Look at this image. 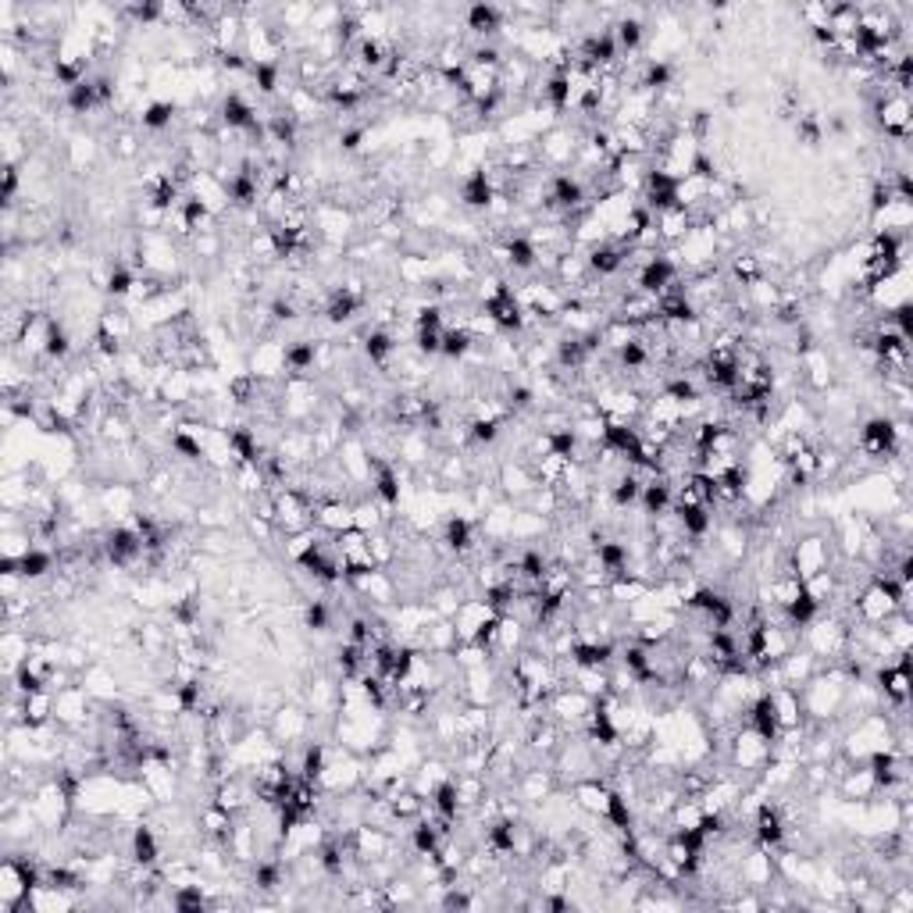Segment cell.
<instances>
[{"label": "cell", "instance_id": "cell-2", "mask_svg": "<svg viewBox=\"0 0 913 913\" xmlns=\"http://www.w3.org/2000/svg\"><path fill=\"white\" fill-rule=\"evenodd\" d=\"M100 550H104L107 564H115V568H122V571H129V568H136L139 560H147V546H143V539H139V532H136L132 525H115V528H107Z\"/></svg>", "mask_w": 913, "mask_h": 913}, {"label": "cell", "instance_id": "cell-16", "mask_svg": "<svg viewBox=\"0 0 913 913\" xmlns=\"http://www.w3.org/2000/svg\"><path fill=\"white\" fill-rule=\"evenodd\" d=\"M479 346V339L468 332V325H449V329H442V357H449V361H464L472 350Z\"/></svg>", "mask_w": 913, "mask_h": 913}, {"label": "cell", "instance_id": "cell-22", "mask_svg": "<svg viewBox=\"0 0 913 913\" xmlns=\"http://www.w3.org/2000/svg\"><path fill=\"white\" fill-rule=\"evenodd\" d=\"M325 771H329V750H325L322 742H311V746H304V757H300V767H297V774H300V778H307V782H318V785H322Z\"/></svg>", "mask_w": 913, "mask_h": 913}, {"label": "cell", "instance_id": "cell-29", "mask_svg": "<svg viewBox=\"0 0 913 913\" xmlns=\"http://www.w3.org/2000/svg\"><path fill=\"white\" fill-rule=\"evenodd\" d=\"M500 421H489V417H472L468 421V439L475 442V446H493L496 439H500Z\"/></svg>", "mask_w": 913, "mask_h": 913}, {"label": "cell", "instance_id": "cell-23", "mask_svg": "<svg viewBox=\"0 0 913 913\" xmlns=\"http://www.w3.org/2000/svg\"><path fill=\"white\" fill-rule=\"evenodd\" d=\"M65 107H68L72 115H90V111H97V107H100V100H97V86H93V79H83L79 86L65 90Z\"/></svg>", "mask_w": 913, "mask_h": 913}, {"label": "cell", "instance_id": "cell-17", "mask_svg": "<svg viewBox=\"0 0 913 913\" xmlns=\"http://www.w3.org/2000/svg\"><path fill=\"white\" fill-rule=\"evenodd\" d=\"M614 44H617V51L628 58V54H639V47H642V40H646V26L639 22V19H631V15H624V19H617L614 22Z\"/></svg>", "mask_w": 913, "mask_h": 913}, {"label": "cell", "instance_id": "cell-11", "mask_svg": "<svg viewBox=\"0 0 913 913\" xmlns=\"http://www.w3.org/2000/svg\"><path fill=\"white\" fill-rule=\"evenodd\" d=\"M442 543H446V550L456 553V557L472 553L475 543H479V539H475V525H472L468 518H461V514L446 518V525H442Z\"/></svg>", "mask_w": 913, "mask_h": 913}, {"label": "cell", "instance_id": "cell-34", "mask_svg": "<svg viewBox=\"0 0 913 913\" xmlns=\"http://www.w3.org/2000/svg\"><path fill=\"white\" fill-rule=\"evenodd\" d=\"M414 350H417L421 357L442 353V332H414Z\"/></svg>", "mask_w": 913, "mask_h": 913}, {"label": "cell", "instance_id": "cell-13", "mask_svg": "<svg viewBox=\"0 0 913 913\" xmlns=\"http://www.w3.org/2000/svg\"><path fill=\"white\" fill-rule=\"evenodd\" d=\"M504 250H507V265L514 272H532L539 265V247L532 243V236H507L504 240Z\"/></svg>", "mask_w": 913, "mask_h": 913}, {"label": "cell", "instance_id": "cell-9", "mask_svg": "<svg viewBox=\"0 0 913 913\" xmlns=\"http://www.w3.org/2000/svg\"><path fill=\"white\" fill-rule=\"evenodd\" d=\"M496 196V182H493V171L489 168H475L464 182H461V203L472 207V210H489Z\"/></svg>", "mask_w": 913, "mask_h": 913}, {"label": "cell", "instance_id": "cell-37", "mask_svg": "<svg viewBox=\"0 0 913 913\" xmlns=\"http://www.w3.org/2000/svg\"><path fill=\"white\" fill-rule=\"evenodd\" d=\"M361 139H364V129H346V132H339V147L343 150H361Z\"/></svg>", "mask_w": 913, "mask_h": 913}, {"label": "cell", "instance_id": "cell-36", "mask_svg": "<svg viewBox=\"0 0 913 913\" xmlns=\"http://www.w3.org/2000/svg\"><path fill=\"white\" fill-rule=\"evenodd\" d=\"M15 193H19V168L8 164V168H4V203H8V207L15 203Z\"/></svg>", "mask_w": 913, "mask_h": 913}, {"label": "cell", "instance_id": "cell-1", "mask_svg": "<svg viewBox=\"0 0 913 913\" xmlns=\"http://www.w3.org/2000/svg\"><path fill=\"white\" fill-rule=\"evenodd\" d=\"M902 439H906V421H892V417H870L863 428H860V449L867 453V456H895L899 453V446H902Z\"/></svg>", "mask_w": 913, "mask_h": 913}, {"label": "cell", "instance_id": "cell-12", "mask_svg": "<svg viewBox=\"0 0 913 913\" xmlns=\"http://www.w3.org/2000/svg\"><path fill=\"white\" fill-rule=\"evenodd\" d=\"M639 493H642V479H639V472H631V468H624V472L607 486V496H610V507H614V511L635 507V504H639Z\"/></svg>", "mask_w": 913, "mask_h": 913}, {"label": "cell", "instance_id": "cell-6", "mask_svg": "<svg viewBox=\"0 0 913 913\" xmlns=\"http://www.w3.org/2000/svg\"><path fill=\"white\" fill-rule=\"evenodd\" d=\"M482 311L493 318V325H496L500 332H521L525 322H528V318H525V307H521V300H518L514 290H507V293H500V297H489Z\"/></svg>", "mask_w": 913, "mask_h": 913}, {"label": "cell", "instance_id": "cell-21", "mask_svg": "<svg viewBox=\"0 0 913 913\" xmlns=\"http://www.w3.org/2000/svg\"><path fill=\"white\" fill-rule=\"evenodd\" d=\"M543 100L550 104V111H568L571 107V75L550 72V79L543 83Z\"/></svg>", "mask_w": 913, "mask_h": 913}, {"label": "cell", "instance_id": "cell-10", "mask_svg": "<svg viewBox=\"0 0 913 913\" xmlns=\"http://www.w3.org/2000/svg\"><path fill=\"white\" fill-rule=\"evenodd\" d=\"M792 575H799L803 582L810 578V575H817V571H828V543L824 539H803L799 546H796V557H792V568H789Z\"/></svg>", "mask_w": 913, "mask_h": 913}, {"label": "cell", "instance_id": "cell-25", "mask_svg": "<svg viewBox=\"0 0 913 913\" xmlns=\"http://www.w3.org/2000/svg\"><path fill=\"white\" fill-rule=\"evenodd\" d=\"M171 449H175L179 456H186V461H203V456H207V446H203L200 439H193L186 425L171 428Z\"/></svg>", "mask_w": 913, "mask_h": 913}, {"label": "cell", "instance_id": "cell-5", "mask_svg": "<svg viewBox=\"0 0 913 913\" xmlns=\"http://www.w3.org/2000/svg\"><path fill=\"white\" fill-rule=\"evenodd\" d=\"M624 265H631V250L621 247V243H614V240H599L596 247L585 250V268H589V275L610 279V275H617Z\"/></svg>", "mask_w": 913, "mask_h": 913}, {"label": "cell", "instance_id": "cell-20", "mask_svg": "<svg viewBox=\"0 0 913 913\" xmlns=\"http://www.w3.org/2000/svg\"><path fill=\"white\" fill-rule=\"evenodd\" d=\"M468 29L475 36H493L496 29H504V12L496 4H472L468 8Z\"/></svg>", "mask_w": 913, "mask_h": 913}, {"label": "cell", "instance_id": "cell-15", "mask_svg": "<svg viewBox=\"0 0 913 913\" xmlns=\"http://www.w3.org/2000/svg\"><path fill=\"white\" fill-rule=\"evenodd\" d=\"M157 860H161V842H157L154 828L150 824H136L132 828V863L154 867Z\"/></svg>", "mask_w": 913, "mask_h": 913}, {"label": "cell", "instance_id": "cell-24", "mask_svg": "<svg viewBox=\"0 0 913 913\" xmlns=\"http://www.w3.org/2000/svg\"><path fill=\"white\" fill-rule=\"evenodd\" d=\"M72 353V339L65 332L61 322H47V336H44V357L47 361H65Z\"/></svg>", "mask_w": 913, "mask_h": 913}, {"label": "cell", "instance_id": "cell-28", "mask_svg": "<svg viewBox=\"0 0 913 913\" xmlns=\"http://www.w3.org/2000/svg\"><path fill=\"white\" fill-rule=\"evenodd\" d=\"M250 75L265 97L279 93V61H258V65H250Z\"/></svg>", "mask_w": 913, "mask_h": 913}, {"label": "cell", "instance_id": "cell-14", "mask_svg": "<svg viewBox=\"0 0 913 913\" xmlns=\"http://www.w3.org/2000/svg\"><path fill=\"white\" fill-rule=\"evenodd\" d=\"M54 564H58V557H54L51 550L29 546V550L19 557V575H22V582H40V578H47V575L54 571Z\"/></svg>", "mask_w": 913, "mask_h": 913}, {"label": "cell", "instance_id": "cell-26", "mask_svg": "<svg viewBox=\"0 0 913 913\" xmlns=\"http://www.w3.org/2000/svg\"><path fill=\"white\" fill-rule=\"evenodd\" d=\"M171 122H175V104H171V100H154V104L143 107V129L161 132V129H168Z\"/></svg>", "mask_w": 913, "mask_h": 913}, {"label": "cell", "instance_id": "cell-19", "mask_svg": "<svg viewBox=\"0 0 913 913\" xmlns=\"http://www.w3.org/2000/svg\"><path fill=\"white\" fill-rule=\"evenodd\" d=\"M364 353H368L371 364L385 368V364L396 357V336H393L389 329H371V332L364 336Z\"/></svg>", "mask_w": 913, "mask_h": 913}, {"label": "cell", "instance_id": "cell-7", "mask_svg": "<svg viewBox=\"0 0 913 913\" xmlns=\"http://www.w3.org/2000/svg\"><path fill=\"white\" fill-rule=\"evenodd\" d=\"M639 507H642V514H649L653 521L667 518V514H671V507H674V482H671L667 475H653L649 482H642Z\"/></svg>", "mask_w": 913, "mask_h": 913}, {"label": "cell", "instance_id": "cell-33", "mask_svg": "<svg viewBox=\"0 0 913 913\" xmlns=\"http://www.w3.org/2000/svg\"><path fill=\"white\" fill-rule=\"evenodd\" d=\"M892 329L909 343L913 339V311H909V304H895L892 307Z\"/></svg>", "mask_w": 913, "mask_h": 913}, {"label": "cell", "instance_id": "cell-35", "mask_svg": "<svg viewBox=\"0 0 913 913\" xmlns=\"http://www.w3.org/2000/svg\"><path fill=\"white\" fill-rule=\"evenodd\" d=\"M268 314H272V322H293L300 311H297V300L279 297V300H272V304H268Z\"/></svg>", "mask_w": 913, "mask_h": 913}, {"label": "cell", "instance_id": "cell-8", "mask_svg": "<svg viewBox=\"0 0 913 913\" xmlns=\"http://www.w3.org/2000/svg\"><path fill=\"white\" fill-rule=\"evenodd\" d=\"M753 835H757L760 849H782V842H785V817H782V810L771 806V803H760L757 817H753Z\"/></svg>", "mask_w": 913, "mask_h": 913}, {"label": "cell", "instance_id": "cell-31", "mask_svg": "<svg viewBox=\"0 0 913 913\" xmlns=\"http://www.w3.org/2000/svg\"><path fill=\"white\" fill-rule=\"evenodd\" d=\"M304 624H307L311 631H329V628H332V610H329V603H325V599H311L307 610H304Z\"/></svg>", "mask_w": 913, "mask_h": 913}, {"label": "cell", "instance_id": "cell-18", "mask_svg": "<svg viewBox=\"0 0 913 913\" xmlns=\"http://www.w3.org/2000/svg\"><path fill=\"white\" fill-rule=\"evenodd\" d=\"M728 279H732L735 286H742V290L764 282V265H760V258H753V254H735V258L728 261Z\"/></svg>", "mask_w": 913, "mask_h": 913}, {"label": "cell", "instance_id": "cell-4", "mask_svg": "<svg viewBox=\"0 0 913 913\" xmlns=\"http://www.w3.org/2000/svg\"><path fill=\"white\" fill-rule=\"evenodd\" d=\"M874 681H877V693L885 700L906 707V696H909V653H895V663L877 667Z\"/></svg>", "mask_w": 913, "mask_h": 913}, {"label": "cell", "instance_id": "cell-32", "mask_svg": "<svg viewBox=\"0 0 913 913\" xmlns=\"http://www.w3.org/2000/svg\"><path fill=\"white\" fill-rule=\"evenodd\" d=\"M771 314H774L782 325H799V322H803V300H799V297H778V304L771 307Z\"/></svg>", "mask_w": 913, "mask_h": 913}, {"label": "cell", "instance_id": "cell-27", "mask_svg": "<svg viewBox=\"0 0 913 913\" xmlns=\"http://www.w3.org/2000/svg\"><path fill=\"white\" fill-rule=\"evenodd\" d=\"M842 774H846V778H842V792H846V799H870V796L877 792L867 771H842Z\"/></svg>", "mask_w": 913, "mask_h": 913}, {"label": "cell", "instance_id": "cell-30", "mask_svg": "<svg viewBox=\"0 0 913 913\" xmlns=\"http://www.w3.org/2000/svg\"><path fill=\"white\" fill-rule=\"evenodd\" d=\"M171 906L175 909H203L207 906V895H203V888L200 885H179L175 892H171Z\"/></svg>", "mask_w": 913, "mask_h": 913}, {"label": "cell", "instance_id": "cell-3", "mask_svg": "<svg viewBox=\"0 0 913 913\" xmlns=\"http://www.w3.org/2000/svg\"><path fill=\"white\" fill-rule=\"evenodd\" d=\"M874 115H877V125L892 136V139H906L909 136V97L906 93H895V90H881L874 97Z\"/></svg>", "mask_w": 913, "mask_h": 913}]
</instances>
